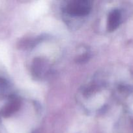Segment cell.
I'll return each instance as SVG.
<instances>
[{"label":"cell","instance_id":"cell-1","mask_svg":"<svg viewBox=\"0 0 133 133\" xmlns=\"http://www.w3.org/2000/svg\"><path fill=\"white\" fill-rule=\"evenodd\" d=\"M92 8L91 2L87 0H75L67 4L66 10L68 14L74 16H83L90 12Z\"/></svg>","mask_w":133,"mask_h":133},{"label":"cell","instance_id":"cell-2","mask_svg":"<svg viewBox=\"0 0 133 133\" xmlns=\"http://www.w3.org/2000/svg\"><path fill=\"white\" fill-rule=\"evenodd\" d=\"M121 15L119 10L115 9L109 14L108 18L107 28L110 32L115 31L119 27L121 22Z\"/></svg>","mask_w":133,"mask_h":133},{"label":"cell","instance_id":"cell-3","mask_svg":"<svg viewBox=\"0 0 133 133\" xmlns=\"http://www.w3.org/2000/svg\"><path fill=\"white\" fill-rule=\"evenodd\" d=\"M20 107V101L18 99L14 98L10 101V102L4 107L2 110L1 114L3 116L8 117L12 115L13 113L18 111Z\"/></svg>","mask_w":133,"mask_h":133}]
</instances>
